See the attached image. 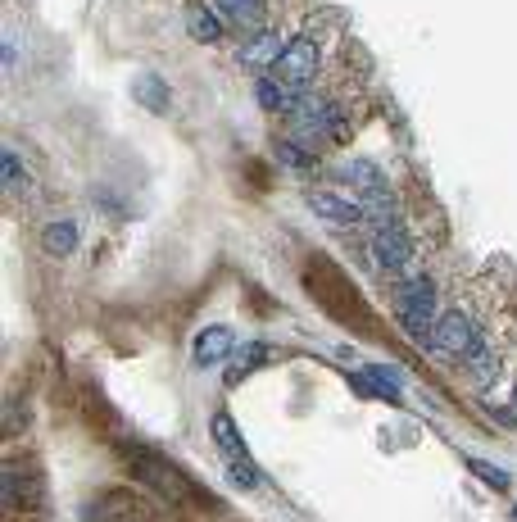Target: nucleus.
Returning a JSON list of instances; mask_svg holds the SVG:
<instances>
[{
	"label": "nucleus",
	"instance_id": "1",
	"mask_svg": "<svg viewBox=\"0 0 517 522\" xmlns=\"http://www.w3.org/2000/svg\"><path fill=\"white\" fill-rule=\"evenodd\" d=\"M300 277H304V291H309V300L327 318H332V323L350 327V332L363 336V341H386V327H381V318L372 314V305L363 300V291L354 286V277L345 273L336 259L309 255V264H304Z\"/></svg>",
	"mask_w": 517,
	"mask_h": 522
},
{
	"label": "nucleus",
	"instance_id": "2",
	"mask_svg": "<svg viewBox=\"0 0 517 522\" xmlns=\"http://www.w3.org/2000/svg\"><path fill=\"white\" fill-rule=\"evenodd\" d=\"M118 459L132 468L137 482H146L150 491H155L164 504H173V509H191V513H218L223 509V500H218L214 491L191 482V477H186L173 459H164L159 450H146V445H137V441H118Z\"/></svg>",
	"mask_w": 517,
	"mask_h": 522
},
{
	"label": "nucleus",
	"instance_id": "3",
	"mask_svg": "<svg viewBox=\"0 0 517 522\" xmlns=\"http://www.w3.org/2000/svg\"><path fill=\"white\" fill-rule=\"evenodd\" d=\"M159 504L164 500H150V495L132 491V486H109L91 500L87 518L91 522H159Z\"/></svg>",
	"mask_w": 517,
	"mask_h": 522
},
{
	"label": "nucleus",
	"instance_id": "4",
	"mask_svg": "<svg viewBox=\"0 0 517 522\" xmlns=\"http://www.w3.org/2000/svg\"><path fill=\"white\" fill-rule=\"evenodd\" d=\"M395 314H400V323L409 327L413 336L431 332V327H436V282H427V277L400 282L395 286Z\"/></svg>",
	"mask_w": 517,
	"mask_h": 522
},
{
	"label": "nucleus",
	"instance_id": "5",
	"mask_svg": "<svg viewBox=\"0 0 517 522\" xmlns=\"http://www.w3.org/2000/svg\"><path fill=\"white\" fill-rule=\"evenodd\" d=\"M322 73V46H318V37H295V41H286V50L277 55V64H273V78H282L286 87H309L313 78Z\"/></svg>",
	"mask_w": 517,
	"mask_h": 522
},
{
	"label": "nucleus",
	"instance_id": "6",
	"mask_svg": "<svg viewBox=\"0 0 517 522\" xmlns=\"http://www.w3.org/2000/svg\"><path fill=\"white\" fill-rule=\"evenodd\" d=\"M413 237L404 232L400 223H386V227H377V237H372V259H377V268L381 273H391V277H400V273H409L413 268Z\"/></svg>",
	"mask_w": 517,
	"mask_h": 522
},
{
	"label": "nucleus",
	"instance_id": "7",
	"mask_svg": "<svg viewBox=\"0 0 517 522\" xmlns=\"http://www.w3.org/2000/svg\"><path fill=\"white\" fill-rule=\"evenodd\" d=\"M431 345H436L440 355H468L472 345H477V323H472L463 309H449V314H440L436 327H431Z\"/></svg>",
	"mask_w": 517,
	"mask_h": 522
},
{
	"label": "nucleus",
	"instance_id": "8",
	"mask_svg": "<svg viewBox=\"0 0 517 522\" xmlns=\"http://www.w3.org/2000/svg\"><path fill=\"white\" fill-rule=\"evenodd\" d=\"M41 504V477L32 468H19V459L5 463V513L19 518V513H37Z\"/></svg>",
	"mask_w": 517,
	"mask_h": 522
},
{
	"label": "nucleus",
	"instance_id": "9",
	"mask_svg": "<svg viewBox=\"0 0 517 522\" xmlns=\"http://www.w3.org/2000/svg\"><path fill=\"white\" fill-rule=\"evenodd\" d=\"M82 418H87V427L100 441H118V436H123V418H118V409L96 391V386L82 391Z\"/></svg>",
	"mask_w": 517,
	"mask_h": 522
},
{
	"label": "nucleus",
	"instance_id": "10",
	"mask_svg": "<svg viewBox=\"0 0 517 522\" xmlns=\"http://www.w3.org/2000/svg\"><path fill=\"white\" fill-rule=\"evenodd\" d=\"M232 345H236L232 327L214 323V327H205V332L196 336V345H191V355H196V364H200V368H214V364H223V359L232 355Z\"/></svg>",
	"mask_w": 517,
	"mask_h": 522
},
{
	"label": "nucleus",
	"instance_id": "11",
	"mask_svg": "<svg viewBox=\"0 0 517 522\" xmlns=\"http://www.w3.org/2000/svg\"><path fill=\"white\" fill-rule=\"evenodd\" d=\"M309 209L318 218H327V223H336V227H354L359 218H368L363 205H350V200L332 196V191H309Z\"/></svg>",
	"mask_w": 517,
	"mask_h": 522
},
{
	"label": "nucleus",
	"instance_id": "12",
	"mask_svg": "<svg viewBox=\"0 0 517 522\" xmlns=\"http://www.w3.org/2000/svg\"><path fill=\"white\" fill-rule=\"evenodd\" d=\"M132 100H137L141 109H150V114H168L173 91H168V82L159 78V73H137V78H132Z\"/></svg>",
	"mask_w": 517,
	"mask_h": 522
},
{
	"label": "nucleus",
	"instance_id": "13",
	"mask_svg": "<svg viewBox=\"0 0 517 522\" xmlns=\"http://www.w3.org/2000/svg\"><path fill=\"white\" fill-rule=\"evenodd\" d=\"M282 50L286 46L277 41V32H259V37H250L241 46V64H245V69H273Z\"/></svg>",
	"mask_w": 517,
	"mask_h": 522
},
{
	"label": "nucleus",
	"instance_id": "14",
	"mask_svg": "<svg viewBox=\"0 0 517 522\" xmlns=\"http://www.w3.org/2000/svg\"><path fill=\"white\" fill-rule=\"evenodd\" d=\"M254 96H259V105H264V109H273V114H291V109L300 105V91L286 87L282 78H259Z\"/></svg>",
	"mask_w": 517,
	"mask_h": 522
},
{
	"label": "nucleus",
	"instance_id": "15",
	"mask_svg": "<svg viewBox=\"0 0 517 522\" xmlns=\"http://www.w3.org/2000/svg\"><path fill=\"white\" fill-rule=\"evenodd\" d=\"M41 250H46V255H55V259L73 255V250H78V227H73L69 218H55V223L41 232Z\"/></svg>",
	"mask_w": 517,
	"mask_h": 522
},
{
	"label": "nucleus",
	"instance_id": "16",
	"mask_svg": "<svg viewBox=\"0 0 517 522\" xmlns=\"http://www.w3.org/2000/svg\"><path fill=\"white\" fill-rule=\"evenodd\" d=\"M218 14L232 19L236 28H259L264 23V0H218Z\"/></svg>",
	"mask_w": 517,
	"mask_h": 522
},
{
	"label": "nucleus",
	"instance_id": "17",
	"mask_svg": "<svg viewBox=\"0 0 517 522\" xmlns=\"http://www.w3.org/2000/svg\"><path fill=\"white\" fill-rule=\"evenodd\" d=\"M186 28H191L196 41H205V46L223 41V23H218V14H209L205 5H191V10H186Z\"/></svg>",
	"mask_w": 517,
	"mask_h": 522
},
{
	"label": "nucleus",
	"instance_id": "18",
	"mask_svg": "<svg viewBox=\"0 0 517 522\" xmlns=\"http://www.w3.org/2000/svg\"><path fill=\"white\" fill-rule=\"evenodd\" d=\"M341 178L354 182V187H359V196H363V191H372V187H386V178H381V168L372 164V159H345Z\"/></svg>",
	"mask_w": 517,
	"mask_h": 522
},
{
	"label": "nucleus",
	"instance_id": "19",
	"mask_svg": "<svg viewBox=\"0 0 517 522\" xmlns=\"http://www.w3.org/2000/svg\"><path fill=\"white\" fill-rule=\"evenodd\" d=\"M359 205H363V214H368L377 227L395 223V196H391V187H372V191H363Z\"/></svg>",
	"mask_w": 517,
	"mask_h": 522
},
{
	"label": "nucleus",
	"instance_id": "20",
	"mask_svg": "<svg viewBox=\"0 0 517 522\" xmlns=\"http://www.w3.org/2000/svg\"><path fill=\"white\" fill-rule=\"evenodd\" d=\"M214 445L227 454V459L245 454V441H241V436H236V423H232V418H227V414H218V418H214Z\"/></svg>",
	"mask_w": 517,
	"mask_h": 522
},
{
	"label": "nucleus",
	"instance_id": "21",
	"mask_svg": "<svg viewBox=\"0 0 517 522\" xmlns=\"http://www.w3.org/2000/svg\"><path fill=\"white\" fill-rule=\"evenodd\" d=\"M264 359H268V345H245V350H241V364L232 368V377H227V382H241V377L254 373V368L264 364Z\"/></svg>",
	"mask_w": 517,
	"mask_h": 522
},
{
	"label": "nucleus",
	"instance_id": "22",
	"mask_svg": "<svg viewBox=\"0 0 517 522\" xmlns=\"http://www.w3.org/2000/svg\"><path fill=\"white\" fill-rule=\"evenodd\" d=\"M363 373H368V386H372V391H377V395H386V400H400V382H395L391 373H381L377 364H368V368H363Z\"/></svg>",
	"mask_w": 517,
	"mask_h": 522
},
{
	"label": "nucleus",
	"instance_id": "23",
	"mask_svg": "<svg viewBox=\"0 0 517 522\" xmlns=\"http://www.w3.org/2000/svg\"><path fill=\"white\" fill-rule=\"evenodd\" d=\"M468 468L481 477L486 486H495V491H508V473L504 468H495V463H486V459H468Z\"/></svg>",
	"mask_w": 517,
	"mask_h": 522
},
{
	"label": "nucleus",
	"instance_id": "24",
	"mask_svg": "<svg viewBox=\"0 0 517 522\" xmlns=\"http://www.w3.org/2000/svg\"><path fill=\"white\" fill-rule=\"evenodd\" d=\"M232 482L245 486V491H250V486H259V468H254L250 454H236V459H232Z\"/></svg>",
	"mask_w": 517,
	"mask_h": 522
},
{
	"label": "nucleus",
	"instance_id": "25",
	"mask_svg": "<svg viewBox=\"0 0 517 522\" xmlns=\"http://www.w3.org/2000/svg\"><path fill=\"white\" fill-rule=\"evenodd\" d=\"M277 159H282L286 168H300V173H304V168H313V155H304L295 141H277Z\"/></svg>",
	"mask_w": 517,
	"mask_h": 522
},
{
	"label": "nucleus",
	"instance_id": "26",
	"mask_svg": "<svg viewBox=\"0 0 517 522\" xmlns=\"http://www.w3.org/2000/svg\"><path fill=\"white\" fill-rule=\"evenodd\" d=\"M5 187H10V191L28 187V173L19 168V155H14V150H5Z\"/></svg>",
	"mask_w": 517,
	"mask_h": 522
},
{
	"label": "nucleus",
	"instance_id": "27",
	"mask_svg": "<svg viewBox=\"0 0 517 522\" xmlns=\"http://www.w3.org/2000/svg\"><path fill=\"white\" fill-rule=\"evenodd\" d=\"M245 173L254 178V187H259V191L273 187V173H268V164H259V159H250V164H245Z\"/></svg>",
	"mask_w": 517,
	"mask_h": 522
},
{
	"label": "nucleus",
	"instance_id": "28",
	"mask_svg": "<svg viewBox=\"0 0 517 522\" xmlns=\"http://www.w3.org/2000/svg\"><path fill=\"white\" fill-rule=\"evenodd\" d=\"M10 522H19V518H10ZM23 522H46V518H37V513H23Z\"/></svg>",
	"mask_w": 517,
	"mask_h": 522
},
{
	"label": "nucleus",
	"instance_id": "29",
	"mask_svg": "<svg viewBox=\"0 0 517 522\" xmlns=\"http://www.w3.org/2000/svg\"><path fill=\"white\" fill-rule=\"evenodd\" d=\"M513 400H517V391H513Z\"/></svg>",
	"mask_w": 517,
	"mask_h": 522
},
{
	"label": "nucleus",
	"instance_id": "30",
	"mask_svg": "<svg viewBox=\"0 0 517 522\" xmlns=\"http://www.w3.org/2000/svg\"><path fill=\"white\" fill-rule=\"evenodd\" d=\"M513 518H517V513H513Z\"/></svg>",
	"mask_w": 517,
	"mask_h": 522
}]
</instances>
